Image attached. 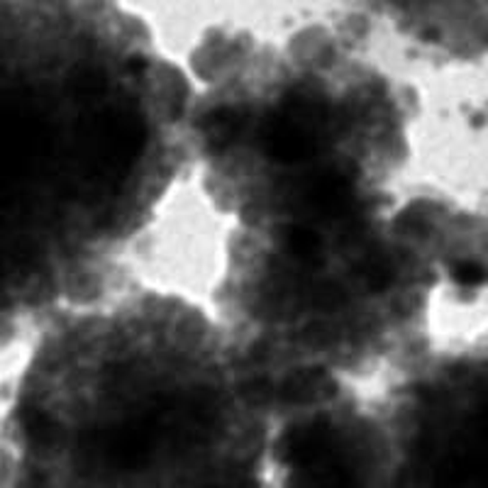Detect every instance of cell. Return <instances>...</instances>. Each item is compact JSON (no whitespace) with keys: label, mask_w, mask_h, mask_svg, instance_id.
Returning <instances> with one entry per match:
<instances>
[{"label":"cell","mask_w":488,"mask_h":488,"mask_svg":"<svg viewBox=\"0 0 488 488\" xmlns=\"http://www.w3.org/2000/svg\"><path fill=\"white\" fill-rule=\"evenodd\" d=\"M242 130V113L235 108H218L212 110L208 118L203 120V132L212 149H225L230 142Z\"/></svg>","instance_id":"5"},{"label":"cell","mask_w":488,"mask_h":488,"mask_svg":"<svg viewBox=\"0 0 488 488\" xmlns=\"http://www.w3.org/2000/svg\"><path fill=\"white\" fill-rule=\"evenodd\" d=\"M398 230H401L403 235L420 237L429 230V220L425 218L422 212H408V215L398 222Z\"/></svg>","instance_id":"14"},{"label":"cell","mask_w":488,"mask_h":488,"mask_svg":"<svg viewBox=\"0 0 488 488\" xmlns=\"http://www.w3.org/2000/svg\"><path fill=\"white\" fill-rule=\"evenodd\" d=\"M281 244L295 261H303V264H318L322 257V239L321 235L312 228L305 225H288L281 232Z\"/></svg>","instance_id":"6"},{"label":"cell","mask_w":488,"mask_h":488,"mask_svg":"<svg viewBox=\"0 0 488 488\" xmlns=\"http://www.w3.org/2000/svg\"><path fill=\"white\" fill-rule=\"evenodd\" d=\"M362 278L366 281V286L371 291H386L391 284H393V278H396V269H393V264L388 257H369V259L364 261L362 269H359Z\"/></svg>","instance_id":"8"},{"label":"cell","mask_w":488,"mask_h":488,"mask_svg":"<svg viewBox=\"0 0 488 488\" xmlns=\"http://www.w3.org/2000/svg\"><path fill=\"white\" fill-rule=\"evenodd\" d=\"M127 68H130L132 74H140V71H144V68H147V59H144V57H130V61H127Z\"/></svg>","instance_id":"15"},{"label":"cell","mask_w":488,"mask_h":488,"mask_svg":"<svg viewBox=\"0 0 488 488\" xmlns=\"http://www.w3.org/2000/svg\"><path fill=\"white\" fill-rule=\"evenodd\" d=\"M281 115L286 120H291V122H295V125L311 130V127L322 125V122L328 120V105H325L321 98L295 93V95H288L286 101H284Z\"/></svg>","instance_id":"7"},{"label":"cell","mask_w":488,"mask_h":488,"mask_svg":"<svg viewBox=\"0 0 488 488\" xmlns=\"http://www.w3.org/2000/svg\"><path fill=\"white\" fill-rule=\"evenodd\" d=\"M452 276H455L456 284H462V286H481L483 281H486V269H483V264L479 261H459L452 271Z\"/></svg>","instance_id":"12"},{"label":"cell","mask_w":488,"mask_h":488,"mask_svg":"<svg viewBox=\"0 0 488 488\" xmlns=\"http://www.w3.org/2000/svg\"><path fill=\"white\" fill-rule=\"evenodd\" d=\"M71 88L78 95H98L105 88V74L98 68L84 67L71 74Z\"/></svg>","instance_id":"11"},{"label":"cell","mask_w":488,"mask_h":488,"mask_svg":"<svg viewBox=\"0 0 488 488\" xmlns=\"http://www.w3.org/2000/svg\"><path fill=\"white\" fill-rule=\"evenodd\" d=\"M264 149L271 159L281 161V164H301V161L311 159L315 152V142H312L311 130L278 115L264 130Z\"/></svg>","instance_id":"1"},{"label":"cell","mask_w":488,"mask_h":488,"mask_svg":"<svg viewBox=\"0 0 488 488\" xmlns=\"http://www.w3.org/2000/svg\"><path fill=\"white\" fill-rule=\"evenodd\" d=\"M242 393L249 403H267L274 396V386L267 379H249L244 384Z\"/></svg>","instance_id":"13"},{"label":"cell","mask_w":488,"mask_h":488,"mask_svg":"<svg viewBox=\"0 0 488 488\" xmlns=\"http://www.w3.org/2000/svg\"><path fill=\"white\" fill-rule=\"evenodd\" d=\"M330 445V429L321 422L315 425H301V428L291 429L284 439V452H286L294 462H311L328 449Z\"/></svg>","instance_id":"4"},{"label":"cell","mask_w":488,"mask_h":488,"mask_svg":"<svg viewBox=\"0 0 488 488\" xmlns=\"http://www.w3.org/2000/svg\"><path fill=\"white\" fill-rule=\"evenodd\" d=\"M23 429L34 445H50L57 438V422L51 420L44 411H27L23 415Z\"/></svg>","instance_id":"9"},{"label":"cell","mask_w":488,"mask_h":488,"mask_svg":"<svg viewBox=\"0 0 488 488\" xmlns=\"http://www.w3.org/2000/svg\"><path fill=\"white\" fill-rule=\"evenodd\" d=\"M347 301L345 288L339 284H332V281H325V284H318V286L311 291V303L322 312H335L339 311Z\"/></svg>","instance_id":"10"},{"label":"cell","mask_w":488,"mask_h":488,"mask_svg":"<svg viewBox=\"0 0 488 488\" xmlns=\"http://www.w3.org/2000/svg\"><path fill=\"white\" fill-rule=\"evenodd\" d=\"M335 391V381L330 379L325 371L308 366V369H298L291 376H286L284 384L276 388V396L284 403L303 405L321 401V398H330Z\"/></svg>","instance_id":"3"},{"label":"cell","mask_w":488,"mask_h":488,"mask_svg":"<svg viewBox=\"0 0 488 488\" xmlns=\"http://www.w3.org/2000/svg\"><path fill=\"white\" fill-rule=\"evenodd\" d=\"M308 208L325 215H339L349 208L352 201V181L342 171H321L305 181L301 194Z\"/></svg>","instance_id":"2"}]
</instances>
